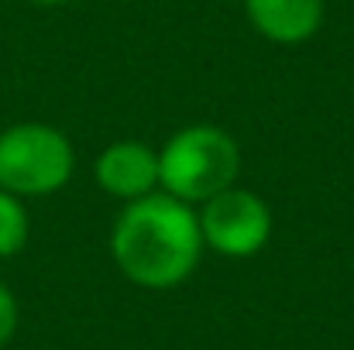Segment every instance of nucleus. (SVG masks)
<instances>
[{"instance_id": "nucleus-1", "label": "nucleus", "mask_w": 354, "mask_h": 350, "mask_svg": "<svg viewBox=\"0 0 354 350\" xmlns=\"http://www.w3.org/2000/svg\"><path fill=\"white\" fill-rule=\"evenodd\" d=\"M118 268L141 289H172L200 261L203 231L189 203L176 196H141L118 217L111 237Z\"/></svg>"}, {"instance_id": "nucleus-2", "label": "nucleus", "mask_w": 354, "mask_h": 350, "mask_svg": "<svg viewBox=\"0 0 354 350\" xmlns=\"http://www.w3.org/2000/svg\"><path fill=\"white\" fill-rule=\"evenodd\" d=\"M237 168L241 151L234 137L210 124H196L172 134L158 155V182L169 189V196L183 203H200L231 189Z\"/></svg>"}, {"instance_id": "nucleus-3", "label": "nucleus", "mask_w": 354, "mask_h": 350, "mask_svg": "<svg viewBox=\"0 0 354 350\" xmlns=\"http://www.w3.org/2000/svg\"><path fill=\"white\" fill-rule=\"evenodd\" d=\"M73 175L66 134L45 124H17L0 134V189L14 196H48Z\"/></svg>"}, {"instance_id": "nucleus-4", "label": "nucleus", "mask_w": 354, "mask_h": 350, "mask_svg": "<svg viewBox=\"0 0 354 350\" xmlns=\"http://www.w3.org/2000/svg\"><path fill=\"white\" fill-rule=\"evenodd\" d=\"M200 231L214 251H221L227 257H251L265 247V240L272 233V213L254 193L224 189L207 200Z\"/></svg>"}, {"instance_id": "nucleus-5", "label": "nucleus", "mask_w": 354, "mask_h": 350, "mask_svg": "<svg viewBox=\"0 0 354 350\" xmlns=\"http://www.w3.org/2000/svg\"><path fill=\"white\" fill-rule=\"evenodd\" d=\"M97 182L120 200H141L148 196L155 186H158V155L148 148V144H138V141H118L111 144L97 165Z\"/></svg>"}, {"instance_id": "nucleus-6", "label": "nucleus", "mask_w": 354, "mask_h": 350, "mask_svg": "<svg viewBox=\"0 0 354 350\" xmlns=\"http://www.w3.org/2000/svg\"><path fill=\"white\" fill-rule=\"evenodd\" d=\"M251 24L279 45H299L317 35L324 0H244Z\"/></svg>"}, {"instance_id": "nucleus-7", "label": "nucleus", "mask_w": 354, "mask_h": 350, "mask_svg": "<svg viewBox=\"0 0 354 350\" xmlns=\"http://www.w3.org/2000/svg\"><path fill=\"white\" fill-rule=\"evenodd\" d=\"M28 240V213L21 200L7 189H0V257H10Z\"/></svg>"}, {"instance_id": "nucleus-8", "label": "nucleus", "mask_w": 354, "mask_h": 350, "mask_svg": "<svg viewBox=\"0 0 354 350\" xmlns=\"http://www.w3.org/2000/svg\"><path fill=\"white\" fill-rule=\"evenodd\" d=\"M14 330H17V302H14L10 289L0 285V347L14 337Z\"/></svg>"}, {"instance_id": "nucleus-9", "label": "nucleus", "mask_w": 354, "mask_h": 350, "mask_svg": "<svg viewBox=\"0 0 354 350\" xmlns=\"http://www.w3.org/2000/svg\"><path fill=\"white\" fill-rule=\"evenodd\" d=\"M35 3H48V7H55V3H69V0H35Z\"/></svg>"}]
</instances>
